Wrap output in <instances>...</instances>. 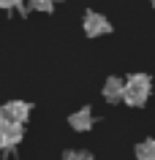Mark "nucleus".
Listing matches in <instances>:
<instances>
[{"mask_svg":"<svg viewBox=\"0 0 155 160\" xmlns=\"http://www.w3.org/2000/svg\"><path fill=\"white\" fill-rule=\"evenodd\" d=\"M150 3H152V6H155V0H150Z\"/></svg>","mask_w":155,"mask_h":160,"instance_id":"nucleus-11","label":"nucleus"},{"mask_svg":"<svg viewBox=\"0 0 155 160\" xmlns=\"http://www.w3.org/2000/svg\"><path fill=\"white\" fill-rule=\"evenodd\" d=\"M30 117V103L27 101H8L0 106V119L3 122H14V125H25Z\"/></svg>","mask_w":155,"mask_h":160,"instance_id":"nucleus-2","label":"nucleus"},{"mask_svg":"<svg viewBox=\"0 0 155 160\" xmlns=\"http://www.w3.org/2000/svg\"><path fill=\"white\" fill-rule=\"evenodd\" d=\"M25 138V128L22 125H14V122H3L0 119V149L3 152H11L17 149Z\"/></svg>","mask_w":155,"mask_h":160,"instance_id":"nucleus-3","label":"nucleus"},{"mask_svg":"<svg viewBox=\"0 0 155 160\" xmlns=\"http://www.w3.org/2000/svg\"><path fill=\"white\" fill-rule=\"evenodd\" d=\"M82 27H85V33L90 35V38H98V35L112 33V22L103 17V14H95V11H87V14H85Z\"/></svg>","mask_w":155,"mask_h":160,"instance_id":"nucleus-4","label":"nucleus"},{"mask_svg":"<svg viewBox=\"0 0 155 160\" xmlns=\"http://www.w3.org/2000/svg\"><path fill=\"white\" fill-rule=\"evenodd\" d=\"M63 160H93V155L85 152V149H68L63 155Z\"/></svg>","mask_w":155,"mask_h":160,"instance_id":"nucleus-9","label":"nucleus"},{"mask_svg":"<svg viewBox=\"0 0 155 160\" xmlns=\"http://www.w3.org/2000/svg\"><path fill=\"white\" fill-rule=\"evenodd\" d=\"M0 152H3V149H0Z\"/></svg>","mask_w":155,"mask_h":160,"instance_id":"nucleus-12","label":"nucleus"},{"mask_svg":"<svg viewBox=\"0 0 155 160\" xmlns=\"http://www.w3.org/2000/svg\"><path fill=\"white\" fill-rule=\"evenodd\" d=\"M27 8L30 11H41V14H49V11H54V0H27Z\"/></svg>","mask_w":155,"mask_h":160,"instance_id":"nucleus-8","label":"nucleus"},{"mask_svg":"<svg viewBox=\"0 0 155 160\" xmlns=\"http://www.w3.org/2000/svg\"><path fill=\"white\" fill-rule=\"evenodd\" d=\"M125 98V79L120 76H109L106 84H103V101L106 103H117Z\"/></svg>","mask_w":155,"mask_h":160,"instance_id":"nucleus-5","label":"nucleus"},{"mask_svg":"<svg viewBox=\"0 0 155 160\" xmlns=\"http://www.w3.org/2000/svg\"><path fill=\"white\" fill-rule=\"evenodd\" d=\"M150 92H152V79L147 73H133L125 79V98L122 101L128 106H144Z\"/></svg>","mask_w":155,"mask_h":160,"instance_id":"nucleus-1","label":"nucleus"},{"mask_svg":"<svg viewBox=\"0 0 155 160\" xmlns=\"http://www.w3.org/2000/svg\"><path fill=\"white\" fill-rule=\"evenodd\" d=\"M93 122H95V114H93V109H90V106H82L79 111H74V114L68 117V125L74 128V130H79V133L90 130V128H93Z\"/></svg>","mask_w":155,"mask_h":160,"instance_id":"nucleus-6","label":"nucleus"},{"mask_svg":"<svg viewBox=\"0 0 155 160\" xmlns=\"http://www.w3.org/2000/svg\"><path fill=\"white\" fill-rule=\"evenodd\" d=\"M25 6V0H0V8H22Z\"/></svg>","mask_w":155,"mask_h":160,"instance_id":"nucleus-10","label":"nucleus"},{"mask_svg":"<svg viewBox=\"0 0 155 160\" xmlns=\"http://www.w3.org/2000/svg\"><path fill=\"white\" fill-rule=\"evenodd\" d=\"M136 158L139 160H155V138H144L136 144Z\"/></svg>","mask_w":155,"mask_h":160,"instance_id":"nucleus-7","label":"nucleus"}]
</instances>
